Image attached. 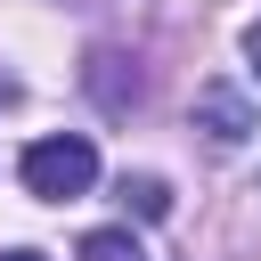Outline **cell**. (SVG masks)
<instances>
[{"instance_id": "obj_5", "label": "cell", "mask_w": 261, "mask_h": 261, "mask_svg": "<svg viewBox=\"0 0 261 261\" xmlns=\"http://www.w3.org/2000/svg\"><path fill=\"white\" fill-rule=\"evenodd\" d=\"M245 57H253V65H261V24H253V33H245Z\"/></svg>"}, {"instance_id": "obj_6", "label": "cell", "mask_w": 261, "mask_h": 261, "mask_svg": "<svg viewBox=\"0 0 261 261\" xmlns=\"http://www.w3.org/2000/svg\"><path fill=\"white\" fill-rule=\"evenodd\" d=\"M0 261H41V253H24V245H16V253H0Z\"/></svg>"}, {"instance_id": "obj_3", "label": "cell", "mask_w": 261, "mask_h": 261, "mask_svg": "<svg viewBox=\"0 0 261 261\" xmlns=\"http://www.w3.org/2000/svg\"><path fill=\"white\" fill-rule=\"evenodd\" d=\"M82 261H147V253H139L130 228H90L82 237Z\"/></svg>"}, {"instance_id": "obj_1", "label": "cell", "mask_w": 261, "mask_h": 261, "mask_svg": "<svg viewBox=\"0 0 261 261\" xmlns=\"http://www.w3.org/2000/svg\"><path fill=\"white\" fill-rule=\"evenodd\" d=\"M16 179L33 188V196H82L90 179H98V147L82 139V130H57V139H33L24 147V163H16Z\"/></svg>"}, {"instance_id": "obj_4", "label": "cell", "mask_w": 261, "mask_h": 261, "mask_svg": "<svg viewBox=\"0 0 261 261\" xmlns=\"http://www.w3.org/2000/svg\"><path fill=\"white\" fill-rule=\"evenodd\" d=\"M122 196H130V212H139V220H163V212H171V188H163L155 171H139V179H122Z\"/></svg>"}, {"instance_id": "obj_2", "label": "cell", "mask_w": 261, "mask_h": 261, "mask_svg": "<svg viewBox=\"0 0 261 261\" xmlns=\"http://www.w3.org/2000/svg\"><path fill=\"white\" fill-rule=\"evenodd\" d=\"M196 130H204L212 147H245V139H253V98H245L237 82H204V90H196Z\"/></svg>"}]
</instances>
